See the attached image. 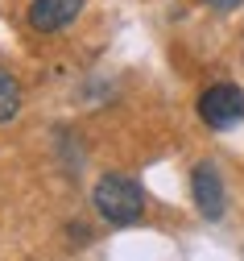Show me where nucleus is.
<instances>
[{"label":"nucleus","mask_w":244,"mask_h":261,"mask_svg":"<svg viewBox=\"0 0 244 261\" xmlns=\"http://www.w3.org/2000/svg\"><path fill=\"white\" fill-rule=\"evenodd\" d=\"M91 203L99 212L103 224H112V228H128L145 216V191L137 178L128 174H103L91 191Z\"/></svg>","instance_id":"nucleus-1"},{"label":"nucleus","mask_w":244,"mask_h":261,"mask_svg":"<svg viewBox=\"0 0 244 261\" xmlns=\"http://www.w3.org/2000/svg\"><path fill=\"white\" fill-rule=\"evenodd\" d=\"M199 120L207 128H236L244 120V91L232 87V83H215L199 95Z\"/></svg>","instance_id":"nucleus-2"},{"label":"nucleus","mask_w":244,"mask_h":261,"mask_svg":"<svg viewBox=\"0 0 244 261\" xmlns=\"http://www.w3.org/2000/svg\"><path fill=\"white\" fill-rule=\"evenodd\" d=\"M83 5L87 0H29L25 21H29V29H38V34H58V29L75 25Z\"/></svg>","instance_id":"nucleus-3"},{"label":"nucleus","mask_w":244,"mask_h":261,"mask_svg":"<svg viewBox=\"0 0 244 261\" xmlns=\"http://www.w3.org/2000/svg\"><path fill=\"white\" fill-rule=\"evenodd\" d=\"M191 191H195V203L207 220H224L228 212V195H224V182L215 174L211 162H199V166L191 170Z\"/></svg>","instance_id":"nucleus-4"},{"label":"nucleus","mask_w":244,"mask_h":261,"mask_svg":"<svg viewBox=\"0 0 244 261\" xmlns=\"http://www.w3.org/2000/svg\"><path fill=\"white\" fill-rule=\"evenodd\" d=\"M17 112H21V83L9 67H0V124L17 120Z\"/></svg>","instance_id":"nucleus-5"},{"label":"nucleus","mask_w":244,"mask_h":261,"mask_svg":"<svg viewBox=\"0 0 244 261\" xmlns=\"http://www.w3.org/2000/svg\"><path fill=\"white\" fill-rule=\"evenodd\" d=\"M211 9H220V13H232V9H240V0H207Z\"/></svg>","instance_id":"nucleus-6"}]
</instances>
